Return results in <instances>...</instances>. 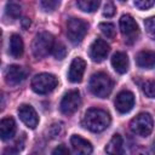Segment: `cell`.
<instances>
[{"instance_id":"6da1fadb","label":"cell","mask_w":155,"mask_h":155,"mask_svg":"<svg viewBox=\"0 0 155 155\" xmlns=\"http://www.w3.org/2000/svg\"><path fill=\"white\" fill-rule=\"evenodd\" d=\"M110 115L99 108H91L88 109L82 119V125L86 130L98 133V132H103L104 130H107L110 125Z\"/></svg>"},{"instance_id":"4316f807","label":"cell","mask_w":155,"mask_h":155,"mask_svg":"<svg viewBox=\"0 0 155 155\" xmlns=\"http://www.w3.org/2000/svg\"><path fill=\"white\" fill-rule=\"evenodd\" d=\"M134 5L139 10H148L153 7L154 0H134Z\"/></svg>"},{"instance_id":"603a6c76","label":"cell","mask_w":155,"mask_h":155,"mask_svg":"<svg viewBox=\"0 0 155 155\" xmlns=\"http://www.w3.org/2000/svg\"><path fill=\"white\" fill-rule=\"evenodd\" d=\"M61 4V0H40V5L44 11L52 12L54 11Z\"/></svg>"},{"instance_id":"44dd1931","label":"cell","mask_w":155,"mask_h":155,"mask_svg":"<svg viewBox=\"0 0 155 155\" xmlns=\"http://www.w3.org/2000/svg\"><path fill=\"white\" fill-rule=\"evenodd\" d=\"M76 4L84 12H93L99 7L101 0H76Z\"/></svg>"},{"instance_id":"2e32d148","label":"cell","mask_w":155,"mask_h":155,"mask_svg":"<svg viewBox=\"0 0 155 155\" xmlns=\"http://www.w3.org/2000/svg\"><path fill=\"white\" fill-rule=\"evenodd\" d=\"M111 65L119 74H125L128 70V57L125 52H115L111 57Z\"/></svg>"},{"instance_id":"8992f818","label":"cell","mask_w":155,"mask_h":155,"mask_svg":"<svg viewBox=\"0 0 155 155\" xmlns=\"http://www.w3.org/2000/svg\"><path fill=\"white\" fill-rule=\"evenodd\" d=\"M87 23L80 18H70L67 24V35L73 44H80L87 33Z\"/></svg>"},{"instance_id":"5b68a950","label":"cell","mask_w":155,"mask_h":155,"mask_svg":"<svg viewBox=\"0 0 155 155\" xmlns=\"http://www.w3.org/2000/svg\"><path fill=\"white\" fill-rule=\"evenodd\" d=\"M153 125L154 122L151 115L149 113H142L132 119L130 128L134 134L139 137H148L153 131Z\"/></svg>"},{"instance_id":"5bb4252c","label":"cell","mask_w":155,"mask_h":155,"mask_svg":"<svg viewBox=\"0 0 155 155\" xmlns=\"http://www.w3.org/2000/svg\"><path fill=\"white\" fill-rule=\"evenodd\" d=\"M16 133V122L12 117L7 116L0 120V139L8 140Z\"/></svg>"},{"instance_id":"9c48e42d","label":"cell","mask_w":155,"mask_h":155,"mask_svg":"<svg viewBox=\"0 0 155 155\" xmlns=\"http://www.w3.org/2000/svg\"><path fill=\"white\" fill-rule=\"evenodd\" d=\"M4 78L7 85L10 86H17L21 82H23L27 78V70L21 65H10L6 68L4 73Z\"/></svg>"},{"instance_id":"d4e9b609","label":"cell","mask_w":155,"mask_h":155,"mask_svg":"<svg viewBox=\"0 0 155 155\" xmlns=\"http://www.w3.org/2000/svg\"><path fill=\"white\" fill-rule=\"evenodd\" d=\"M142 90L149 98H154V96H155V82L153 80H147L145 82H143Z\"/></svg>"},{"instance_id":"4fadbf2b","label":"cell","mask_w":155,"mask_h":155,"mask_svg":"<svg viewBox=\"0 0 155 155\" xmlns=\"http://www.w3.org/2000/svg\"><path fill=\"white\" fill-rule=\"evenodd\" d=\"M86 69V62L81 58V57H76L71 61L70 67H69V71H68V79L70 82L78 84L82 80L84 73Z\"/></svg>"},{"instance_id":"7402d4cb","label":"cell","mask_w":155,"mask_h":155,"mask_svg":"<svg viewBox=\"0 0 155 155\" xmlns=\"http://www.w3.org/2000/svg\"><path fill=\"white\" fill-rule=\"evenodd\" d=\"M99 29L101 31L107 36V38H110L113 39L115 36V25L110 22H103L99 24Z\"/></svg>"},{"instance_id":"7c38bea8","label":"cell","mask_w":155,"mask_h":155,"mask_svg":"<svg viewBox=\"0 0 155 155\" xmlns=\"http://www.w3.org/2000/svg\"><path fill=\"white\" fill-rule=\"evenodd\" d=\"M18 116L22 122L29 128H35L39 124V116L35 109L29 104H22L18 108Z\"/></svg>"},{"instance_id":"f546056e","label":"cell","mask_w":155,"mask_h":155,"mask_svg":"<svg viewBox=\"0 0 155 155\" xmlns=\"http://www.w3.org/2000/svg\"><path fill=\"white\" fill-rule=\"evenodd\" d=\"M0 39H1V29H0Z\"/></svg>"},{"instance_id":"cb8c5ba5","label":"cell","mask_w":155,"mask_h":155,"mask_svg":"<svg viewBox=\"0 0 155 155\" xmlns=\"http://www.w3.org/2000/svg\"><path fill=\"white\" fill-rule=\"evenodd\" d=\"M52 53L53 56L57 58V59H63L65 57V53H67V50H65V46L62 44V42H54L53 44V48H52Z\"/></svg>"},{"instance_id":"277c9868","label":"cell","mask_w":155,"mask_h":155,"mask_svg":"<svg viewBox=\"0 0 155 155\" xmlns=\"http://www.w3.org/2000/svg\"><path fill=\"white\" fill-rule=\"evenodd\" d=\"M58 81L57 78L48 73H41L33 78L31 80V90L38 94H47L52 92Z\"/></svg>"},{"instance_id":"30bf717a","label":"cell","mask_w":155,"mask_h":155,"mask_svg":"<svg viewBox=\"0 0 155 155\" xmlns=\"http://www.w3.org/2000/svg\"><path fill=\"white\" fill-rule=\"evenodd\" d=\"M114 104H115V109L119 113L126 114V113L131 111L134 105V94L131 91L124 90L117 93Z\"/></svg>"},{"instance_id":"4dcf8cb0","label":"cell","mask_w":155,"mask_h":155,"mask_svg":"<svg viewBox=\"0 0 155 155\" xmlns=\"http://www.w3.org/2000/svg\"><path fill=\"white\" fill-rule=\"evenodd\" d=\"M120 1H126V0H120Z\"/></svg>"},{"instance_id":"f1b7e54d","label":"cell","mask_w":155,"mask_h":155,"mask_svg":"<svg viewBox=\"0 0 155 155\" xmlns=\"http://www.w3.org/2000/svg\"><path fill=\"white\" fill-rule=\"evenodd\" d=\"M52 154H54V155H56V154H58V155H61V154H62V155H68V154H69V149L65 148V147L62 144V145H58V147L52 151Z\"/></svg>"},{"instance_id":"52a82bcc","label":"cell","mask_w":155,"mask_h":155,"mask_svg":"<svg viewBox=\"0 0 155 155\" xmlns=\"http://www.w3.org/2000/svg\"><path fill=\"white\" fill-rule=\"evenodd\" d=\"M81 105V97L78 90L68 91L61 101V111L64 115H73Z\"/></svg>"},{"instance_id":"83f0119b","label":"cell","mask_w":155,"mask_h":155,"mask_svg":"<svg viewBox=\"0 0 155 155\" xmlns=\"http://www.w3.org/2000/svg\"><path fill=\"white\" fill-rule=\"evenodd\" d=\"M114 13H115V6H114V4L111 1H107L105 6H104V10H103V15L105 17H111V16H114Z\"/></svg>"},{"instance_id":"9a60e30c","label":"cell","mask_w":155,"mask_h":155,"mask_svg":"<svg viewBox=\"0 0 155 155\" xmlns=\"http://www.w3.org/2000/svg\"><path fill=\"white\" fill-rule=\"evenodd\" d=\"M70 144H71L74 151L78 153V154H91L92 150H93L92 149V144L87 139L82 138L79 134H73L71 136Z\"/></svg>"},{"instance_id":"7a4b0ae2","label":"cell","mask_w":155,"mask_h":155,"mask_svg":"<svg viewBox=\"0 0 155 155\" xmlns=\"http://www.w3.org/2000/svg\"><path fill=\"white\" fill-rule=\"evenodd\" d=\"M91 92L99 98H107L113 90V80L105 73H96L90 79Z\"/></svg>"},{"instance_id":"d6986e66","label":"cell","mask_w":155,"mask_h":155,"mask_svg":"<svg viewBox=\"0 0 155 155\" xmlns=\"http://www.w3.org/2000/svg\"><path fill=\"white\" fill-rule=\"evenodd\" d=\"M105 151L108 154L111 155H117V154H122L124 153V140L120 134H114L111 137V139L109 140V143L105 147Z\"/></svg>"},{"instance_id":"ac0fdd59","label":"cell","mask_w":155,"mask_h":155,"mask_svg":"<svg viewBox=\"0 0 155 155\" xmlns=\"http://www.w3.org/2000/svg\"><path fill=\"white\" fill-rule=\"evenodd\" d=\"M8 52L13 58H19L24 52V44L22 38L18 34H13L10 39Z\"/></svg>"},{"instance_id":"484cf974","label":"cell","mask_w":155,"mask_h":155,"mask_svg":"<svg viewBox=\"0 0 155 155\" xmlns=\"http://www.w3.org/2000/svg\"><path fill=\"white\" fill-rule=\"evenodd\" d=\"M144 25H145V29H147V33L149 34V36H150L151 39H154V33H155V22H154V17H150V18L145 19Z\"/></svg>"},{"instance_id":"ffe728a7","label":"cell","mask_w":155,"mask_h":155,"mask_svg":"<svg viewBox=\"0 0 155 155\" xmlns=\"http://www.w3.org/2000/svg\"><path fill=\"white\" fill-rule=\"evenodd\" d=\"M5 13L13 19L18 18L22 13V2L19 0H8L5 6Z\"/></svg>"},{"instance_id":"ba28073f","label":"cell","mask_w":155,"mask_h":155,"mask_svg":"<svg viewBox=\"0 0 155 155\" xmlns=\"http://www.w3.org/2000/svg\"><path fill=\"white\" fill-rule=\"evenodd\" d=\"M120 30L122 35L126 38V40H137V36L139 34L138 24L134 21V18L130 15H124L120 18Z\"/></svg>"},{"instance_id":"e0dca14e","label":"cell","mask_w":155,"mask_h":155,"mask_svg":"<svg viewBox=\"0 0 155 155\" xmlns=\"http://www.w3.org/2000/svg\"><path fill=\"white\" fill-rule=\"evenodd\" d=\"M137 65L143 69H153L155 64V53L149 50L140 51L136 57Z\"/></svg>"},{"instance_id":"8fae6325","label":"cell","mask_w":155,"mask_h":155,"mask_svg":"<svg viewBox=\"0 0 155 155\" xmlns=\"http://www.w3.org/2000/svg\"><path fill=\"white\" fill-rule=\"evenodd\" d=\"M109 50L110 47L107 44V41H104L103 39H96L90 46V57L93 62L101 63L107 58Z\"/></svg>"},{"instance_id":"3957f363","label":"cell","mask_w":155,"mask_h":155,"mask_svg":"<svg viewBox=\"0 0 155 155\" xmlns=\"http://www.w3.org/2000/svg\"><path fill=\"white\" fill-rule=\"evenodd\" d=\"M54 44L53 36L47 31H41L35 35L31 42V52L36 58H44L52 52Z\"/></svg>"}]
</instances>
